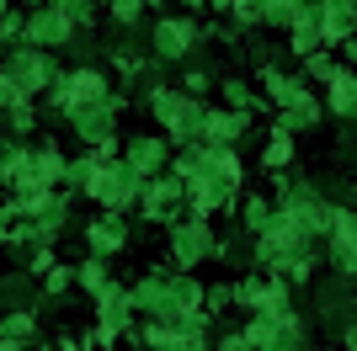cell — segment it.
<instances>
[{
    "instance_id": "6da1fadb",
    "label": "cell",
    "mask_w": 357,
    "mask_h": 351,
    "mask_svg": "<svg viewBox=\"0 0 357 351\" xmlns=\"http://www.w3.org/2000/svg\"><path fill=\"white\" fill-rule=\"evenodd\" d=\"M331 102L342 107V112H352V107H357V86L347 80V75H336V96H331Z\"/></svg>"
},
{
    "instance_id": "7a4b0ae2",
    "label": "cell",
    "mask_w": 357,
    "mask_h": 351,
    "mask_svg": "<svg viewBox=\"0 0 357 351\" xmlns=\"http://www.w3.org/2000/svg\"><path fill=\"white\" fill-rule=\"evenodd\" d=\"M283 160H288V139H278V144L267 149V165H283Z\"/></svg>"
}]
</instances>
